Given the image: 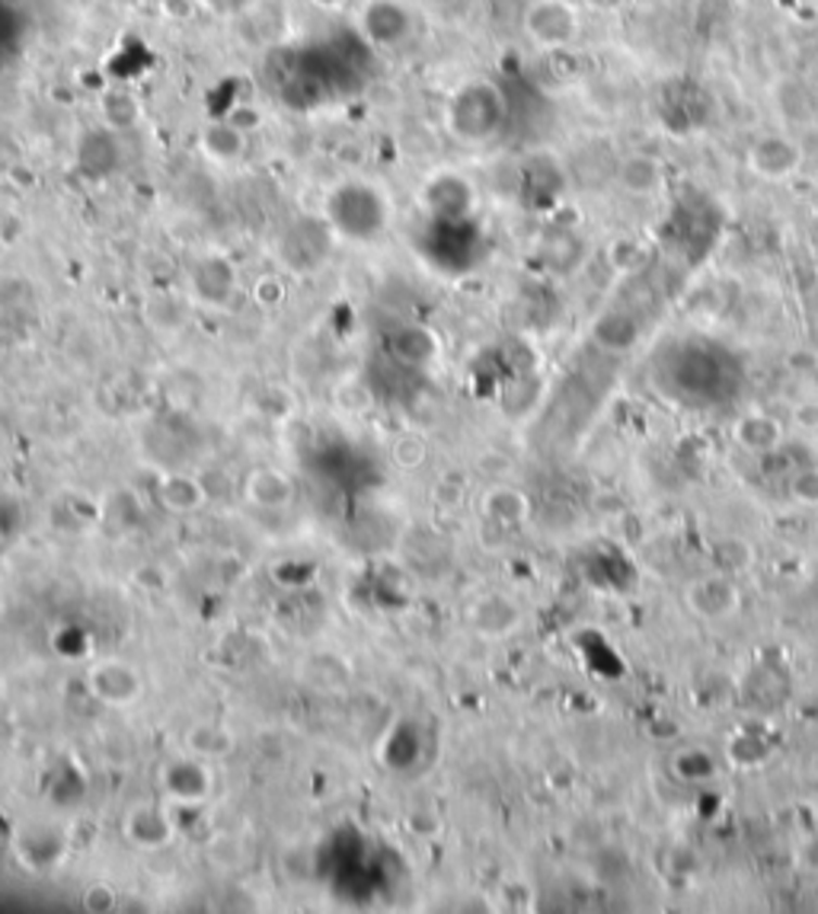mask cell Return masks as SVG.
<instances>
[{
    "label": "cell",
    "instance_id": "cell-1",
    "mask_svg": "<svg viewBox=\"0 0 818 914\" xmlns=\"http://www.w3.org/2000/svg\"><path fill=\"white\" fill-rule=\"evenodd\" d=\"M522 26L527 39L540 49H566L583 29L579 10L570 0H531Z\"/></svg>",
    "mask_w": 818,
    "mask_h": 914
},
{
    "label": "cell",
    "instance_id": "cell-2",
    "mask_svg": "<svg viewBox=\"0 0 818 914\" xmlns=\"http://www.w3.org/2000/svg\"><path fill=\"white\" fill-rule=\"evenodd\" d=\"M87 690L93 700H100L106 707H131L144 694V678L125 659H103V662L90 665Z\"/></svg>",
    "mask_w": 818,
    "mask_h": 914
},
{
    "label": "cell",
    "instance_id": "cell-3",
    "mask_svg": "<svg viewBox=\"0 0 818 914\" xmlns=\"http://www.w3.org/2000/svg\"><path fill=\"white\" fill-rule=\"evenodd\" d=\"M176 822L170 802H138L125 815V838L141 851H161L174 841Z\"/></svg>",
    "mask_w": 818,
    "mask_h": 914
},
{
    "label": "cell",
    "instance_id": "cell-4",
    "mask_svg": "<svg viewBox=\"0 0 818 914\" xmlns=\"http://www.w3.org/2000/svg\"><path fill=\"white\" fill-rule=\"evenodd\" d=\"M243 499L263 512H285L294 503V480L285 470L256 467L243 480Z\"/></svg>",
    "mask_w": 818,
    "mask_h": 914
},
{
    "label": "cell",
    "instance_id": "cell-5",
    "mask_svg": "<svg viewBox=\"0 0 818 914\" xmlns=\"http://www.w3.org/2000/svg\"><path fill=\"white\" fill-rule=\"evenodd\" d=\"M154 496L161 503V509H167L170 515H192L199 512L208 503V490L195 473L186 470H167L157 477Z\"/></svg>",
    "mask_w": 818,
    "mask_h": 914
},
{
    "label": "cell",
    "instance_id": "cell-6",
    "mask_svg": "<svg viewBox=\"0 0 818 914\" xmlns=\"http://www.w3.org/2000/svg\"><path fill=\"white\" fill-rule=\"evenodd\" d=\"M749 164L752 170L758 176H767V179H783L790 173L800 170L803 164V151L793 138H783V135H770V138H761L758 144L752 148L749 154Z\"/></svg>",
    "mask_w": 818,
    "mask_h": 914
},
{
    "label": "cell",
    "instance_id": "cell-7",
    "mask_svg": "<svg viewBox=\"0 0 818 914\" xmlns=\"http://www.w3.org/2000/svg\"><path fill=\"white\" fill-rule=\"evenodd\" d=\"M234 733H231L225 723H215V720L192 723V726L182 733V751H186L189 758H199V761H221V758L234 754Z\"/></svg>",
    "mask_w": 818,
    "mask_h": 914
},
{
    "label": "cell",
    "instance_id": "cell-8",
    "mask_svg": "<svg viewBox=\"0 0 818 914\" xmlns=\"http://www.w3.org/2000/svg\"><path fill=\"white\" fill-rule=\"evenodd\" d=\"M199 144L208 161L215 164H237L246 154V131L231 122H208L199 135Z\"/></svg>",
    "mask_w": 818,
    "mask_h": 914
},
{
    "label": "cell",
    "instance_id": "cell-9",
    "mask_svg": "<svg viewBox=\"0 0 818 914\" xmlns=\"http://www.w3.org/2000/svg\"><path fill=\"white\" fill-rule=\"evenodd\" d=\"M470 627L483 636H506L509 630L519 624V611L509 598L502 595H486L480 601H473L470 608Z\"/></svg>",
    "mask_w": 818,
    "mask_h": 914
},
{
    "label": "cell",
    "instance_id": "cell-10",
    "mask_svg": "<svg viewBox=\"0 0 818 914\" xmlns=\"http://www.w3.org/2000/svg\"><path fill=\"white\" fill-rule=\"evenodd\" d=\"M100 115L113 131H131L141 125V100L128 90H110L100 97Z\"/></svg>",
    "mask_w": 818,
    "mask_h": 914
},
{
    "label": "cell",
    "instance_id": "cell-11",
    "mask_svg": "<svg viewBox=\"0 0 818 914\" xmlns=\"http://www.w3.org/2000/svg\"><path fill=\"white\" fill-rule=\"evenodd\" d=\"M617 179L627 192H637V195H649L662 186V164L649 154H634L621 164L617 170Z\"/></svg>",
    "mask_w": 818,
    "mask_h": 914
},
{
    "label": "cell",
    "instance_id": "cell-12",
    "mask_svg": "<svg viewBox=\"0 0 818 914\" xmlns=\"http://www.w3.org/2000/svg\"><path fill=\"white\" fill-rule=\"evenodd\" d=\"M118 902H122L118 889L113 883H106V879H93L80 892V905H84V912L90 914H113L118 909Z\"/></svg>",
    "mask_w": 818,
    "mask_h": 914
},
{
    "label": "cell",
    "instance_id": "cell-13",
    "mask_svg": "<svg viewBox=\"0 0 818 914\" xmlns=\"http://www.w3.org/2000/svg\"><path fill=\"white\" fill-rule=\"evenodd\" d=\"M483 509L489 512V518H496V521H522L527 506L515 490H496V493L486 496Z\"/></svg>",
    "mask_w": 818,
    "mask_h": 914
},
{
    "label": "cell",
    "instance_id": "cell-14",
    "mask_svg": "<svg viewBox=\"0 0 818 914\" xmlns=\"http://www.w3.org/2000/svg\"><path fill=\"white\" fill-rule=\"evenodd\" d=\"M391 457H394V464H397L400 470H416V467H422V460H425V442L416 439V435H404V439L394 442Z\"/></svg>",
    "mask_w": 818,
    "mask_h": 914
},
{
    "label": "cell",
    "instance_id": "cell-15",
    "mask_svg": "<svg viewBox=\"0 0 818 914\" xmlns=\"http://www.w3.org/2000/svg\"><path fill=\"white\" fill-rule=\"evenodd\" d=\"M256 301H259L263 307H276V304H282V301H285V285H282V279H276V276H263V279L256 282Z\"/></svg>",
    "mask_w": 818,
    "mask_h": 914
},
{
    "label": "cell",
    "instance_id": "cell-16",
    "mask_svg": "<svg viewBox=\"0 0 818 914\" xmlns=\"http://www.w3.org/2000/svg\"><path fill=\"white\" fill-rule=\"evenodd\" d=\"M793 493H796L803 503H813V506H818V470H813V473H803V477L793 483Z\"/></svg>",
    "mask_w": 818,
    "mask_h": 914
},
{
    "label": "cell",
    "instance_id": "cell-17",
    "mask_svg": "<svg viewBox=\"0 0 818 914\" xmlns=\"http://www.w3.org/2000/svg\"><path fill=\"white\" fill-rule=\"evenodd\" d=\"M161 7H164V13H167L170 20H176V23L192 20V13H195V0H164Z\"/></svg>",
    "mask_w": 818,
    "mask_h": 914
},
{
    "label": "cell",
    "instance_id": "cell-18",
    "mask_svg": "<svg viewBox=\"0 0 818 914\" xmlns=\"http://www.w3.org/2000/svg\"><path fill=\"white\" fill-rule=\"evenodd\" d=\"M796 422H800V426H806V429H818L816 403H813V406H800V409H796Z\"/></svg>",
    "mask_w": 818,
    "mask_h": 914
},
{
    "label": "cell",
    "instance_id": "cell-19",
    "mask_svg": "<svg viewBox=\"0 0 818 914\" xmlns=\"http://www.w3.org/2000/svg\"><path fill=\"white\" fill-rule=\"evenodd\" d=\"M314 7H320V10H343L349 0H310Z\"/></svg>",
    "mask_w": 818,
    "mask_h": 914
}]
</instances>
